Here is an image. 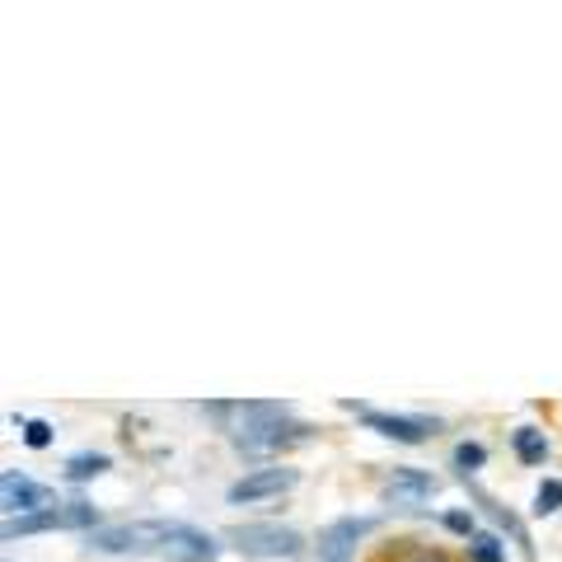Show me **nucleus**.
I'll use <instances>...</instances> for the list:
<instances>
[{"label":"nucleus","instance_id":"obj_1","mask_svg":"<svg viewBox=\"0 0 562 562\" xmlns=\"http://www.w3.org/2000/svg\"><path fill=\"white\" fill-rule=\"evenodd\" d=\"M202 413L235 417L231 441L239 454H277L310 436V427L291 422L286 403H202Z\"/></svg>","mask_w":562,"mask_h":562},{"label":"nucleus","instance_id":"obj_2","mask_svg":"<svg viewBox=\"0 0 562 562\" xmlns=\"http://www.w3.org/2000/svg\"><path fill=\"white\" fill-rule=\"evenodd\" d=\"M173 525L179 520H122V525H99L94 535H85V543H90L94 553H136V558H146L155 553L160 558L169 549V539H173Z\"/></svg>","mask_w":562,"mask_h":562},{"label":"nucleus","instance_id":"obj_3","mask_svg":"<svg viewBox=\"0 0 562 562\" xmlns=\"http://www.w3.org/2000/svg\"><path fill=\"white\" fill-rule=\"evenodd\" d=\"M235 543V549L244 558H258V562H272V558H301L305 553V539L301 530H291V525H277V520H249V525H235L231 535H225Z\"/></svg>","mask_w":562,"mask_h":562},{"label":"nucleus","instance_id":"obj_4","mask_svg":"<svg viewBox=\"0 0 562 562\" xmlns=\"http://www.w3.org/2000/svg\"><path fill=\"white\" fill-rule=\"evenodd\" d=\"M43 530H85V535H94L99 530V512L90 502H57V506H47V512H33V516H20V520L0 525V535H5V539L43 535Z\"/></svg>","mask_w":562,"mask_h":562},{"label":"nucleus","instance_id":"obj_5","mask_svg":"<svg viewBox=\"0 0 562 562\" xmlns=\"http://www.w3.org/2000/svg\"><path fill=\"white\" fill-rule=\"evenodd\" d=\"M301 483V469H286V464H268V469H249L244 479H235L225 487V502L231 506H254V502H268V497H281Z\"/></svg>","mask_w":562,"mask_h":562},{"label":"nucleus","instance_id":"obj_6","mask_svg":"<svg viewBox=\"0 0 562 562\" xmlns=\"http://www.w3.org/2000/svg\"><path fill=\"white\" fill-rule=\"evenodd\" d=\"M375 516H338V520H328L324 530H319V562H351L357 558V543L375 530Z\"/></svg>","mask_w":562,"mask_h":562},{"label":"nucleus","instance_id":"obj_7","mask_svg":"<svg viewBox=\"0 0 562 562\" xmlns=\"http://www.w3.org/2000/svg\"><path fill=\"white\" fill-rule=\"evenodd\" d=\"M0 506H5V520L47 512V506H52V487L38 483V479H29V473H20V469H5V473H0Z\"/></svg>","mask_w":562,"mask_h":562},{"label":"nucleus","instance_id":"obj_8","mask_svg":"<svg viewBox=\"0 0 562 562\" xmlns=\"http://www.w3.org/2000/svg\"><path fill=\"white\" fill-rule=\"evenodd\" d=\"M361 422L371 427L384 441H398V446H422L427 436H436L441 422L436 417H408V413H375V408H361Z\"/></svg>","mask_w":562,"mask_h":562},{"label":"nucleus","instance_id":"obj_9","mask_svg":"<svg viewBox=\"0 0 562 562\" xmlns=\"http://www.w3.org/2000/svg\"><path fill=\"white\" fill-rule=\"evenodd\" d=\"M160 558H165V562H216V558H221V543H216V535H206L202 525L179 520V525H173L169 549H165Z\"/></svg>","mask_w":562,"mask_h":562},{"label":"nucleus","instance_id":"obj_10","mask_svg":"<svg viewBox=\"0 0 562 562\" xmlns=\"http://www.w3.org/2000/svg\"><path fill=\"white\" fill-rule=\"evenodd\" d=\"M436 487H441V483H436L431 473L398 464L390 479H384V497H390L394 506H422V502H431V497H436Z\"/></svg>","mask_w":562,"mask_h":562},{"label":"nucleus","instance_id":"obj_11","mask_svg":"<svg viewBox=\"0 0 562 562\" xmlns=\"http://www.w3.org/2000/svg\"><path fill=\"white\" fill-rule=\"evenodd\" d=\"M512 450H516V460L520 464H543V460H549V436H543L539 427H516L512 431Z\"/></svg>","mask_w":562,"mask_h":562},{"label":"nucleus","instance_id":"obj_12","mask_svg":"<svg viewBox=\"0 0 562 562\" xmlns=\"http://www.w3.org/2000/svg\"><path fill=\"white\" fill-rule=\"evenodd\" d=\"M109 469H113L109 454L80 450V454H70L66 460V483H90V479H99V473H109Z\"/></svg>","mask_w":562,"mask_h":562},{"label":"nucleus","instance_id":"obj_13","mask_svg":"<svg viewBox=\"0 0 562 562\" xmlns=\"http://www.w3.org/2000/svg\"><path fill=\"white\" fill-rule=\"evenodd\" d=\"M473 502H479V506H483V512H487L492 520H497V525H506V530H512V535H516V543H520V549H525V553H530V558H535V549H530V535H525V525H520V520H516L512 512H506V506H497V502H492V497H483V492H473Z\"/></svg>","mask_w":562,"mask_h":562},{"label":"nucleus","instance_id":"obj_14","mask_svg":"<svg viewBox=\"0 0 562 562\" xmlns=\"http://www.w3.org/2000/svg\"><path fill=\"white\" fill-rule=\"evenodd\" d=\"M469 558H473V562H506V543H502V535L479 530V535L469 539Z\"/></svg>","mask_w":562,"mask_h":562},{"label":"nucleus","instance_id":"obj_15","mask_svg":"<svg viewBox=\"0 0 562 562\" xmlns=\"http://www.w3.org/2000/svg\"><path fill=\"white\" fill-rule=\"evenodd\" d=\"M14 427H24V446L29 450H47L52 441H57V427L43 417H14Z\"/></svg>","mask_w":562,"mask_h":562},{"label":"nucleus","instance_id":"obj_16","mask_svg":"<svg viewBox=\"0 0 562 562\" xmlns=\"http://www.w3.org/2000/svg\"><path fill=\"white\" fill-rule=\"evenodd\" d=\"M450 464L469 479V473H479L487 464V446L483 441H460V446H454V454H450Z\"/></svg>","mask_w":562,"mask_h":562},{"label":"nucleus","instance_id":"obj_17","mask_svg":"<svg viewBox=\"0 0 562 562\" xmlns=\"http://www.w3.org/2000/svg\"><path fill=\"white\" fill-rule=\"evenodd\" d=\"M562 512V479H543L535 492V516H558Z\"/></svg>","mask_w":562,"mask_h":562},{"label":"nucleus","instance_id":"obj_18","mask_svg":"<svg viewBox=\"0 0 562 562\" xmlns=\"http://www.w3.org/2000/svg\"><path fill=\"white\" fill-rule=\"evenodd\" d=\"M441 520H446V530L464 535V539H473V535H479V530H473V516H469V512H446Z\"/></svg>","mask_w":562,"mask_h":562}]
</instances>
